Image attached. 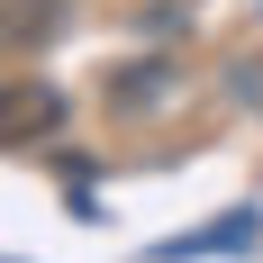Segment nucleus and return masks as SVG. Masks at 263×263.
Instances as JSON below:
<instances>
[{
  "label": "nucleus",
  "mask_w": 263,
  "mask_h": 263,
  "mask_svg": "<svg viewBox=\"0 0 263 263\" xmlns=\"http://www.w3.org/2000/svg\"><path fill=\"white\" fill-rule=\"evenodd\" d=\"M0 109H9V145H36L46 127H64V91H46V82H27V73L9 82Z\"/></svg>",
  "instance_id": "obj_1"
},
{
  "label": "nucleus",
  "mask_w": 263,
  "mask_h": 263,
  "mask_svg": "<svg viewBox=\"0 0 263 263\" xmlns=\"http://www.w3.org/2000/svg\"><path fill=\"white\" fill-rule=\"evenodd\" d=\"M36 36H46V0H9V46H36Z\"/></svg>",
  "instance_id": "obj_2"
}]
</instances>
